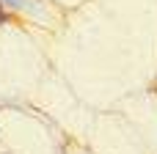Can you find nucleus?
<instances>
[{
	"label": "nucleus",
	"mask_w": 157,
	"mask_h": 154,
	"mask_svg": "<svg viewBox=\"0 0 157 154\" xmlns=\"http://www.w3.org/2000/svg\"><path fill=\"white\" fill-rule=\"evenodd\" d=\"M0 3H3V6H8V8H17V6H19V0H0Z\"/></svg>",
	"instance_id": "f257e3e1"
},
{
	"label": "nucleus",
	"mask_w": 157,
	"mask_h": 154,
	"mask_svg": "<svg viewBox=\"0 0 157 154\" xmlns=\"http://www.w3.org/2000/svg\"><path fill=\"white\" fill-rule=\"evenodd\" d=\"M3 19H6V14H3V11H0V22H3Z\"/></svg>",
	"instance_id": "f03ea898"
}]
</instances>
